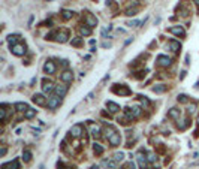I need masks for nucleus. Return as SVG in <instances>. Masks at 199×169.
<instances>
[{"mask_svg":"<svg viewBox=\"0 0 199 169\" xmlns=\"http://www.w3.org/2000/svg\"><path fill=\"white\" fill-rule=\"evenodd\" d=\"M32 100H33V102H34L38 106H45V105H48V100H46V97H45L44 94H41V93H36V94H33Z\"/></svg>","mask_w":199,"mask_h":169,"instance_id":"39448f33","label":"nucleus"},{"mask_svg":"<svg viewBox=\"0 0 199 169\" xmlns=\"http://www.w3.org/2000/svg\"><path fill=\"white\" fill-rule=\"evenodd\" d=\"M102 46H103V48H111V44H109V42H103Z\"/></svg>","mask_w":199,"mask_h":169,"instance_id":"a18cd8bd","label":"nucleus"},{"mask_svg":"<svg viewBox=\"0 0 199 169\" xmlns=\"http://www.w3.org/2000/svg\"><path fill=\"white\" fill-rule=\"evenodd\" d=\"M5 154H6V148L3 147L2 150H0V156H2V157H3V156H5Z\"/></svg>","mask_w":199,"mask_h":169,"instance_id":"c03bdc74","label":"nucleus"},{"mask_svg":"<svg viewBox=\"0 0 199 169\" xmlns=\"http://www.w3.org/2000/svg\"><path fill=\"white\" fill-rule=\"evenodd\" d=\"M42 90H44V93H53L56 90V87L51 81L45 78V80H42Z\"/></svg>","mask_w":199,"mask_h":169,"instance_id":"9d476101","label":"nucleus"},{"mask_svg":"<svg viewBox=\"0 0 199 169\" xmlns=\"http://www.w3.org/2000/svg\"><path fill=\"white\" fill-rule=\"evenodd\" d=\"M11 53L14 56H17V57L24 56V54H26V44H23V42L15 44L14 46H11Z\"/></svg>","mask_w":199,"mask_h":169,"instance_id":"7ed1b4c3","label":"nucleus"},{"mask_svg":"<svg viewBox=\"0 0 199 169\" xmlns=\"http://www.w3.org/2000/svg\"><path fill=\"white\" fill-rule=\"evenodd\" d=\"M60 80L63 81L65 84H70L73 81V72L72 70H65L63 73L60 75Z\"/></svg>","mask_w":199,"mask_h":169,"instance_id":"9b49d317","label":"nucleus"},{"mask_svg":"<svg viewBox=\"0 0 199 169\" xmlns=\"http://www.w3.org/2000/svg\"><path fill=\"white\" fill-rule=\"evenodd\" d=\"M14 108H15L18 112H26V111L29 109V106H27L26 102H17L15 105H14Z\"/></svg>","mask_w":199,"mask_h":169,"instance_id":"412c9836","label":"nucleus"},{"mask_svg":"<svg viewBox=\"0 0 199 169\" xmlns=\"http://www.w3.org/2000/svg\"><path fill=\"white\" fill-rule=\"evenodd\" d=\"M72 17H73V12H72V11H68V9H65V11H61V18H63L65 21L70 20Z\"/></svg>","mask_w":199,"mask_h":169,"instance_id":"b1692460","label":"nucleus"},{"mask_svg":"<svg viewBox=\"0 0 199 169\" xmlns=\"http://www.w3.org/2000/svg\"><path fill=\"white\" fill-rule=\"evenodd\" d=\"M93 153H94L96 156H102V154H103V147H102L101 144H94V145H93Z\"/></svg>","mask_w":199,"mask_h":169,"instance_id":"393cba45","label":"nucleus"},{"mask_svg":"<svg viewBox=\"0 0 199 169\" xmlns=\"http://www.w3.org/2000/svg\"><path fill=\"white\" fill-rule=\"evenodd\" d=\"M45 39H49V41H51V39H54V41H57V42H60V44H65V42L69 41V30H68V29L56 30V32H53V33H48Z\"/></svg>","mask_w":199,"mask_h":169,"instance_id":"f257e3e1","label":"nucleus"},{"mask_svg":"<svg viewBox=\"0 0 199 169\" xmlns=\"http://www.w3.org/2000/svg\"><path fill=\"white\" fill-rule=\"evenodd\" d=\"M138 162H139V166H141L142 169L147 168V159L144 157V156H139V157H138Z\"/></svg>","mask_w":199,"mask_h":169,"instance_id":"72a5a7b5","label":"nucleus"},{"mask_svg":"<svg viewBox=\"0 0 199 169\" xmlns=\"http://www.w3.org/2000/svg\"><path fill=\"white\" fill-rule=\"evenodd\" d=\"M114 160H115V162H123V160H124V153H121V151H120V153H115V154H114Z\"/></svg>","mask_w":199,"mask_h":169,"instance_id":"f704fd0d","label":"nucleus"},{"mask_svg":"<svg viewBox=\"0 0 199 169\" xmlns=\"http://www.w3.org/2000/svg\"><path fill=\"white\" fill-rule=\"evenodd\" d=\"M193 2L196 3V6H198V9H199V0H193Z\"/></svg>","mask_w":199,"mask_h":169,"instance_id":"09e8293b","label":"nucleus"},{"mask_svg":"<svg viewBox=\"0 0 199 169\" xmlns=\"http://www.w3.org/2000/svg\"><path fill=\"white\" fill-rule=\"evenodd\" d=\"M138 99L141 100V103H142L144 108H148V106H150V100L147 99V96H142V94H141V96H138Z\"/></svg>","mask_w":199,"mask_h":169,"instance_id":"c85d7f7f","label":"nucleus"},{"mask_svg":"<svg viewBox=\"0 0 199 169\" xmlns=\"http://www.w3.org/2000/svg\"><path fill=\"white\" fill-rule=\"evenodd\" d=\"M113 93H115L118 96H130L132 94V90L127 85H124V84H115L113 87Z\"/></svg>","mask_w":199,"mask_h":169,"instance_id":"f03ea898","label":"nucleus"},{"mask_svg":"<svg viewBox=\"0 0 199 169\" xmlns=\"http://www.w3.org/2000/svg\"><path fill=\"white\" fill-rule=\"evenodd\" d=\"M115 165H117L115 160H103V166H106V168H109V169H114Z\"/></svg>","mask_w":199,"mask_h":169,"instance_id":"7c9ffc66","label":"nucleus"},{"mask_svg":"<svg viewBox=\"0 0 199 169\" xmlns=\"http://www.w3.org/2000/svg\"><path fill=\"white\" fill-rule=\"evenodd\" d=\"M84 21H85V25L87 27H96L97 25V18L96 17H93L90 12H85V15H84Z\"/></svg>","mask_w":199,"mask_h":169,"instance_id":"20e7f679","label":"nucleus"},{"mask_svg":"<svg viewBox=\"0 0 199 169\" xmlns=\"http://www.w3.org/2000/svg\"><path fill=\"white\" fill-rule=\"evenodd\" d=\"M20 37H21L20 35H9V36H8V39H6L8 44H9V46H14L15 44H18Z\"/></svg>","mask_w":199,"mask_h":169,"instance_id":"aec40b11","label":"nucleus"},{"mask_svg":"<svg viewBox=\"0 0 199 169\" xmlns=\"http://www.w3.org/2000/svg\"><path fill=\"white\" fill-rule=\"evenodd\" d=\"M79 33H81L82 36H89V35H91V29H90V27H85V25H84V27L79 29Z\"/></svg>","mask_w":199,"mask_h":169,"instance_id":"2f4dec72","label":"nucleus"},{"mask_svg":"<svg viewBox=\"0 0 199 169\" xmlns=\"http://www.w3.org/2000/svg\"><path fill=\"white\" fill-rule=\"evenodd\" d=\"M108 142L111 144V147H118L120 144H121V136H120V133H114L111 138H108Z\"/></svg>","mask_w":199,"mask_h":169,"instance_id":"ddd939ff","label":"nucleus"},{"mask_svg":"<svg viewBox=\"0 0 199 169\" xmlns=\"http://www.w3.org/2000/svg\"><path fill=\"white\" fill-rule=\"evenodd\" d=\"M117 121H118L120 124H123V126H126V124H129V123H130V118H129V117H127L126 114H124V115L118 117V118H117Z\"/></svg>","mask_w":199,"mask_h":169,"instance_id":"a878e982","label":"nucleus"},{"mask_svg":"<svg viewBox=\"0 0 199 169\" xmlns=\"http://www.w3.org/2000/svg\"><path fill=\"white\" fill-rule=\"evenodd\" d=\"M56 94L58 96V97H63L66 93H68V85H56Z\"/></svg>","mask_w":199,"mask_h":169,"instance_id":"f3484780","label":"nucleus"},{"mask_svg":"<svg viewBox=\"0 0 199 169\" xmlns=\"http://www.w3.org/2000/svg\"><path fill=\"white\" fill-rule=\"evenodd\" d=\"M151 90H153L154 93H165L166 90H168V87H166L165 84H157V85H154Z\"/></svg>","mask_w":199,"mask_h":169,"instance_id":"4be33fe9","label":"nucleus"},{"mask_svg":"<svg viewBox=\"0 0 199 169\" xmlns=\"http://www.w3.org/2000/svg\"><path fill=\"white\" fill-rule=\"evenodd\" d=\"M168 46H169V49L172 51V53H178V51L181 49V44L178 41H174V39L168 42Z\"/></svg>","mask_w":199,"mask_h":169,"instance_id":"dca6fc26","label":"nucleus"},{"mask_svg":"<svg viewBox=\"0 0 199 169\" xmlns=\"http://www.w3.org/2000/svg\"><path fill=\"white\" fill-rule=\"evenodd\" d=\"M23 159H24V162H30L32 160V151L30 150H24L23 151Z\"/></svg>","mask_w":199,"mask_h":169,"instance_id":"cd10ccee","label":"nucleus"},{"mask_svg":"<svg viewBox=\"0 0 199 169\" xmlns=\"http://www.w3.org/2000/svg\"><path fill=\"white\" fill-rule=\"evenodd\" d=\"M177 100H178V102H181V103H187V102H189V97L186 96V94H178Z\"/></svg>","mask_w":199,"mask_h":169,"instance_id":"4c0bfd02","label":"nucleus"},{"mask_svg":"<svg viewBox=\"0 0 199 169\" xmlns=\"http://www.w3.org/2000/svg\"><path fill=\"white\" fill-rule=\"evenodd\" d=\"M115 132H117V130L114 129V126H111V124H106V126H105V135H106V138H111Z\"/></svg>","mask_w":199,"mask_h":169,"instance_id":"5701e85b","label":"nucleus"},{"mask_svg":"<svg viewBox=\"0 0 199 169\" xmlns=\"http://www.w3.org/2000/svg\"><path fill=\"white\" fill-rule=\"evenodd\" d=\"M106 108H108L111 112H118V111H120V105H117V103L113 102V100H106Z\"/></svg>","mask_w":199,"mask_h":169,"instance_id":"6ab92c4d","label":"nucleus"},{"mask_svg":"<svg viewBox=\"0 0 199 169\" xmlns=\"http://www.w3.org/2000/svg\"><path fill=\"white\" fill-rule=\"evenodd\" d=\"M139 24H141V21H138V20H132V21L126 23V25H129V27H138Z\"/></svg>","mask_w":199,"mask_h":169,"instance_id":"e433bc0d","label":"nucleus"},{"mask_svg":"<svg viewBox=\"0 0 199 169\" xmlns=\"http://www.w3.org/2000/svg\"><path fill=\"white\" fill-rule=\"evenodd\" d=\"M156 154H153V153H148V160H150V162H156Z\"/></svg>","mask_w":199,"mask_h":169,"instance_id":"79ce46f5","label":"nucleus"},{"mask_svg":"<svg viewBox=\"0 0 199 169\" xmlns=\"http://www.w3.org/2000/svg\"><path fill=\"white\" fill-rule=\"evenodd\" d=\"M157 151H159V153H165V147L160 144V145H159V148H157Z\"/></svg>","mask_w":199,"mask_h":169,"instance_id":"37998d69","label":"nucleus"},{"mask_svg":"<svg viewBox=\"0 0 199 169\" xmlns=\"http://www.w3.org/2000/svg\"><path fill=\"white\" fill-rule=\"evenodd\" d=\"M34 115H36V109H32V108H29L26 112H24V117H26V118H33Z\"/></svg>","mask_w":199,"mask_h":169,"instance_id":"c756f323","label":"nucleus"},{"mask_svg":"<svg viewBox=\"0 0 199 169\" xmlns=\"http://www.w3.org/2000/svg\"><path fill=\"white\" fill-rule=\"evenodd\" d=\"M189 124H190V120H189V118H186V120H183V123H181V124H178V129H180V130H184V129H187V127H189Z\"/></svg>","mask_w":199,"mask_h":169,"instance_id":"473e14b6","label":"nucleus"},{"mask_svg":"<svg viewBox=\"0 0 199 169\" xmlns=\"http://www.w3.org/2000/svg\"><path fill=\"white\" fill-rule=\"evenodd\" d=\"M145 73H147V70H141V72H138V75H133L135 78H138V80H141V78H144L145 76Z\"/></svg>","mask_w":199,"mask_h":169,"instance_id":"a19ab883","label":"nucleus"},{"mask_svg":"<svg viewBox=\"0 0 199 169\" xmlns=\"http://www.w3.org/2000/svg\"><path fill=\"white\" fill-rule=\"evenodd\" d=\"M157 66H160V68H168L169 64H171V58L168 57V56H163V54H160V56H157Z\"/></svg>","mask_w":199,"mask_h":169,"instance_id":"1a4fd4ad","label":"nucleus"},{"mask_svg":"<svg viewBox=\"0 0 199 169\" xmlns=\"http://www.w3.org/2000/svg\"><path fill=\"white\" fill-rule=\"evenodd\" d=\"M89 129H90L91 136H94V138H99V136H101V126H99V124L90 123V124H89Z\"/></svg>","mask_w":199,"mask_h":169,"instance_id":"4468645a","label":"nucleus"},{"mask_svg":"<svg viewBox=\"0 0 199 169\" xmlns=\"http://www.w3.org/2000/svg\"><path fill=\"white\" fill-rule=\"evenodd\" d=\"M184 76H186V72L183 70V72H181V76H180V80H184Z\"/></svg>","mask_w":199,"mask_h":169,"instance_id":"49530a36","label":"nucleus"},{"mask_svg":"<svg viewBox=\"0 0 199 169\" xmlns=\"http://www.w3.org/2000/svg\"><path fill=\"white\" fill-rule=\"evenodd\" d=\"M198 126H199V117H198Z\"/></svg>","mask_w":199,"mask_h":169,"instance_id":"8fccbe9b","label":"nucleus"},{"mask_svg":"<svg viewBox=\"0 0 199 169\" xmlns=\"http://www.w3.org/2000/svg\"><path fill=\"white\" fill-rule=\"evenodd\" d=\"M72 45H73V46H82V39H81V37L72 39Z\"/></svg>","mask_w":199,"mask_h":169,"instance_id":"c9c22d12","label":"nucleus"},{"mask_svg":"<svg viewBox=\"0 0 199 169\" xmlns=\"http://www.w3.org/2000/svg\"><path fill=\"white\" fill-rule=\"evenodd\" d=\"M130 112H132V115L135 117V118H136V117H139V115H141V106H138V105L132 106V108H130Z\"/></svg>","mask_w":199,"mask_h":169,"instance_id":"bb28decb","label":"nucleus"},{"mask_svg":"<svg viewBox=\"0 0 199 169\" xmlns=\"http://www.w3.org/2000/svg\"><path fill=\"white\" fill-rule=\"evenodd\" d=\"M61 105V97H58L57 94L56 96H51L48 99V108L49 109H56V108H58Z\"/></svg>","mask_w":199,"mask_h":169,"instance_id":"423d86ee","label":"nucleus"},{"mask_svg":"<svg viewBox=\"0 0 199 169\" xmlns=\"http://www.w3.org/2000/svg\"><path fill=\"white\" fill-rule=\"evenodd\" d=\"M193 157H195V159H199V153H195V154H193Z\"/></svg>","mask_w":199,"mask_h":169,"instance_id":"de8ad7c7","label":"nucleus"},{"mask_svg":"<svg viewBox=\"0 0 199 169\" xmlns=\"http://www.w3.org/2000/svg\"><path fill=\"white\" fill-rule=\"evenodd\" d=\"M57 168H58V169H75V166H66L63 162H58V163H57Z\"/></svg>","mask_w":199,"mask_h":169,"instance_id":"58836bf2","label":"nucleus"},{"mask_svg":"<svg viewBox=\"0 0 199 169\" xmlns=\"http://www.w3.org/2000/svg\"><path fill=\"white\" fill-rule=\"evenodd\" d=\"M180 115H181V111L177 109V108H171L169 112H168V117L169 118H174V120H180Z\"/></svg>","mask_w":199,"mask_h":169,"instance_id":"a211bd4d","label":"nucleus"},{"mask_svg":"<svg viewBox=\"0 0 199 169\" xmlns=\"http://www.w3.org/2000/svg\"><path fill=\"white\" fill-rule=\"evenodd\" d=\"M169 33L175 35V36H178V37H184V36H186V30L181 27V25H174V27H171V29H169Z\"/></svg>","mask_w":199,"mask_h":169,"instance_id":"f8f14e48","label":"nucleus"},{"mask_svg":"<svg viewBox=\"0 0 199 169\" xmlns=\"http://www.w3.org/2000/svg\"><path fill=\"white\" fill-rule=\"evenodd\" d=\"M2 169H20V162H18V159H14L12 162L3 163V165H2Z\"/></svg>","mask_w":199,"mask_h":169,"instance_id":"2eb2a0df","label":"nucleus"},{"mask_svg":"<svg viewBox=\"0 0 199 169\" xmlns=\"http://www.w3.org/2000/svg\"><path fill=\"white\" fill-rule=\"evenodd\" d=\"M136 12H138L136 9H127V11H126V15H127V17H133V15H136Z\"/></svg>","mask_w":199,"mask_h":169,"instance_id":"ea45409f","label":"nucleus"},{"mask_svg":"<svg viewBox=\"0 0 199 169\" xmlns=\"http://www.w3.org/2000/svg\"><path fill=\"white\" fill-rule=\"evenodd\" d=\"M56 70H57V68H56L54 61L46 60V61H45V64H44V72H45V73H48V75H53V73H56Z\"/></svg>","mask_w":199,"mask_h":169,"instance_id":"6e6552de","label":"nucleus"},{"mask_svg":"<svg viewBox=\"0 0 199 169\" xmlns=\"http://www.w3.org/2000/svg\"><path fill=\"white\" fill-rule=\"evenodd\" d=\"M69 133H70L73 138H79V136L84 133V127H82V124H73L72 129L69 130Z\"/></svg>","mask_w":199,"mask_h":169,"instance_id":"0eeeda50","label":"nucleus"}]
</instances>
